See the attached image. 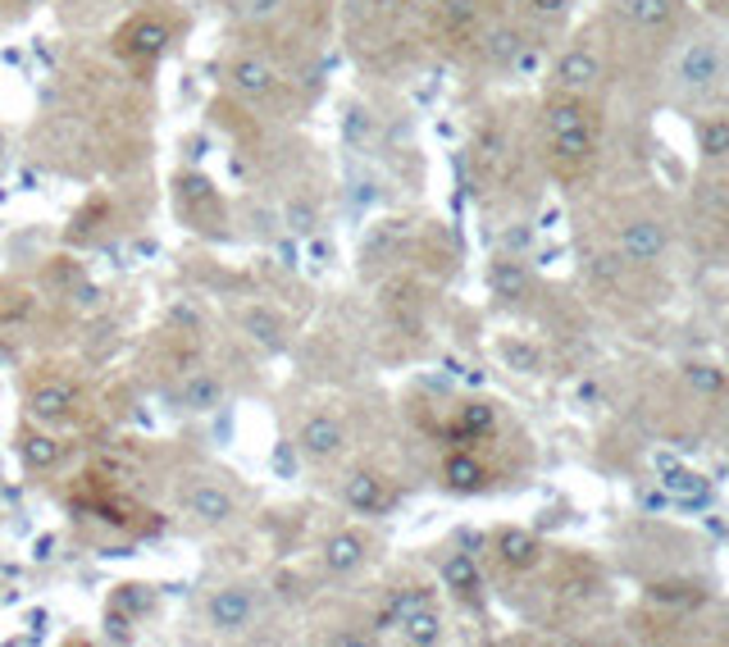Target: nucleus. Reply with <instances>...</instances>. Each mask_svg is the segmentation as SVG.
<instances>
[{"label":"nucleus","instance_id":"f257e3e1","mask_svg":"<svg viewBox=\"0 0 729 647\" xmlns=\"http://www.w3.org/2000/svg\"><path fill=\"white\" fill-rule=\"evenodd\" d=\"M255 625V588L247 584H224L205 598V630L219 638H238Z\"/></svg>","mask_w":729,"mask_h":647},{"label":"nucleus","instance_id":"f03ea898","mask_svg":"<svg viewBox=\"0 0 729 647\" xmlns=\"http://www.w3.org/2000/svg\"><path fill=\"white\" fill-rule=\"evenodd\" d=\"M174 46V33H169V23L160 14H133L123 23V28L115 33V50L123 60H133V64H151V60H160L165 50Z\"/></svg>","mask_w":729,"mask_h":647},{"label":"nucleus","instance_id":"7ed1b4c3","mask_svg":"<svg viewBox=\"0 0 729 647\" xmlns=\"http://www.w3.org/2000/svg\"><path fill=\"white\" fill-rule=\"evenodd\" d=\"M347 424L328 416V410H315V416H306L297 424V452L310 460V465H333L337 456L347 452Z\"/></svg>","mask_w":729,"mask_h":647},{"label":"nucleus","instance_id":"20e7f679","mask_svg":"<svg viewBox=\"0 0 729 647\" xmlns=\"http://www.w3.org/2000/svg\"><path fill=\"white\" fill-rule=\"evenodd\" d=\"M178 502H182V515H192L196 525L219 529V525L238 520V498H232L219 479H196V483H188Z\"/></svg>","mask_w":729,"mask_h":647},{"label":"nucleus","instance_id":"39448f33","mask_svg":"<svg viewBox=\"0 0 729 647\" xmlns=\"http://www.w3.org/2000/svg\"><path fill=\"white\" fill-rule=\"evenodd\" d=\"M228 87L242 100H265L278 87V69H274V60L255 56V50H238V56L228 60Z\"/></svg>","mask_w":729,"mask_h":647},{"label":"nucleus","instance_id":"423d86ee","mask_svg":"<svg viewBox=\"0 0 729 647\" xmlns=\"http://www.w3.org/2000/svg\"><path fill=\"white\" fill-rule=\"evenodd\" d=\"M337 498H343V506L356 511V515H379L387 502H393V493H387V479L379 470H351V475H343V483H337Z\"/></svg>","mask_w":729,"mask_h":647},{"label":"nucleus","instance_id":"0eeeda50","mask_svg":"<svg viewBox=\"0 0 729 647\" xmlns=\"http://www.w3.org/2000/svg\"><path fill=\"white\" fill-rule=\"evenodd\" d=\"M597 77H602V60H597L588 46L565 50V56L557 60V69H552V83H557V92H565V96H584V92H593V87H597Z\"/></svg>","mask_w":729,"mask_h":647},{"label":"nucleus","instance_id":"6e6552de","mask_svg":"<svg viewBox=\"0 0 729 647\" xmlns=\"http://www.w3.org/2000/svg\"><path fill=\"white\" fill-rule=\"evenodd\" d=\"M320 561L328 575H356L364 561H370V538H364L360 529H337L324 538L320 548Z\"/></svg>","mask_w":729,"mask_h":647},{"label":"nucleus","instance_id":"1a4fd4ad","mask_svg":"<svg viewBox=\"0 0 729 647\" xmlns=\"http://www.w3.org/2000/svg\"><path fill=\"white\" fill-rule=\"evenodd\" d=\"M28 416L37 424H46V429H60V424H69L77 416V393L69 383H46V387H37V393L28 397Z\"/></svg>","mask_w":729,"mask_h":647},{"label":"nucleus","instance_id":"9d476101","mask_svg":"<svg viewBox=\"0 0 729 647\" xmlns=\"http://www.w3.org/2000/svg\"><path fill=\"white\" fill-rule=\"evenodd\" d=\"M542 123H547V137H565V133H597L593 110L584 106V96H565V92L547 100Z\"/></svg>","mask_w":729,"mask_h":647},{"label":"nucleus","instance_id":"9b49d317","mask_svg":"<svg viewBox=\"0 0 729 647\" xmlns=\"http://www.w3.org/2000/svg\"><path fill=\"white\" fill-rule=\"evenodd\" d=\"M492 552H498V561L506 565V571H534V565L542 561V542H538V534H529V529H502V534H492Z\"/></svg>","mask_w":729,"mask_h":647},{"label":"nucleus","instance_id":"f8f14e48","mask_svg":"<svg viewBox=\"0 0 729 647\" xmlns=\"http://www.w3.org/2000/svg\"><path fill=\"white\" fill-rule=\"evenodd\" d=\"M597 151V133H565V137H547V155H552V169L561 178H575L588 169Z\"/></svg>","mask_w":729,"mask_h":647},{"label":"nucleus","instance_id":"ddd939ff","mask_svg":"<svg viewBox=\"0 0 729 647\" xmlns=\"http://www.w3.org/2000/svg\"><path fill=\"white\" fill-rule=\"evenodd\" d=\"M661 251H666V228L657 219H638V224H630L620 232V255H624V261L653 265Z\"/></svg>","mask_w":729,"mask_h":647},{"label":"nucleus","instance_id":"4468645a","mask_svg":"<svg viewBox=\"0 0 729 647\" xmlns=\"http://www.w3.org/2000/svg\"><path fill=\"white\" fill-rule=\"evenodd\" d=\"M238 324H242L247 338H255L260 347H270V351H278L283 343H288V324H283L270 305H242Z\"/></svg>","mask_w":729,"mask_h":647},{"label":"nucleus","instance_id":"2eb2a0df","mask_svg":"<svg viewBox=\"0 0 729 647\" xmlns=\"http://www.w3.org/2000/svg\"><path fill=\"white\" fill-rule=\"evenodd\" d=\"M442 483L452 493H479V488H488V465L475 452H452L442 460Z\"/></svg>","mask_w":729,"mask_h":647},{"label":"nucleus","instance_id":"dca6fc26","mask_svg":"<svg viewBox=\"0 0 729 647\" xmlns=\"http://www.w3.org/2000/svg\"><path fill=\"white\" fill-rule=\"evenodd\" d=\"M720 69H725V60H720V50L712 41H693L680 56V77L689 87H712L720 77Z\"/></svg>","mask_w":729,"mask_h":647},{"label":"nucleus","instance_id":"f3484780","mask_svg":"<svg viewBox=\"0 0 729 647\" xmlns=\"http://www.w3.org/2000/svg\"><path fill=\"white\" fill-rule=\"evenodd\" d=\"M19 460L28 465V470H56L64 460V443L56 433H41V429H23L19 433Z\"/></svg>","mask_w":729,"mask_h":647},{"label":"nucleus","instance_id":"a211bd4d","mask_svg":"<svg viewBox=\"0 0 729 647\" xmlns=\"http://www.w3.org/2000/svg\"><path fill=\"white\" fill-rule=\"evenodd\" d=\"M620 10L647 33H670L680 19V0H620Z\"/></svg>","mask_w":729,"mask_h":647},{"label":"nucleus","instance_id":"6ab92c4d","mask_svg":"<svg viewBox=\"0 0 729 647\" xmlns=\"http://www.w3.org/2000/svg\"><path fill=\"white\" fill-rule=\"evenodd\" d=\"M442 584H447V588L456 592V598L479 602V571H475V556L452 552L447 561H442Z\"/></svg>","mask_w":729,"mask_h":647},{"label":"nucleus","instance_id":"aec40b11","mask_svg":"<svg viewBox=\"0 0 729 647\" xmlns=\"http://www.w3.org/2000/svg\"><path fill=\"white\" fill-rule=\"evenodd\" d=\"M397 630H402L406 643H438L442 638V615L433 611V602H420L397 620Z\"/></svg>","mask_w":729,"mask_h":647},{"label":"nucleus","instance_id":"412c9836","mask_svg":"<svg viewBox=\"0 0 729 647\" xmlns=\"http://www.w3.org/2000/svg\"><path fill=\"white\" fill-rule=\"evenodd\" d=\"M492 424H498V416H492L488 402H465L456 410V424H452V438H461V443H475V438L492 433Z\"/></svg>","mask_w":729,"mask_h":647},{"label":"nucleus","instance_id":"4be33fe9","mask_svg":"<svg viewBox=\"0 0 729 647\" xmlns=\"http://www.w3.org/2000/svg\"><path fill=\"white\" fill-rule=\"evenodd\" d=\"M433 14H438V23H442V33H452V37H470L475 23H479L475 0H438Z\"/></svg>","mask_w":729,"mask_h":647},{"label":"nucleus","instance_id":"5701e85b","mask_svg":"<svg viewBox=\"0 0 729 647\" xmlns=\"http://www.w3.org/2000/svg\"><path fill=\"white\" fill-rule=\"evenodd\" d=\"M224 397V383L215 374H192L188 383H182V402H188V410H215Z\"/></svg>","mask_w":729,"mask_h":647},{"label":"nucleus","instance_id":"b1692460","mask_svg":"<svg viewBox=\"0 0 729 647\" xmlns=\"http://www.w3.org/2000/svg\"><path fill=\"white\" fill-rule=\"evenodd\" d=\"M492 292H498V297H506V301H519V297H525L529 292V274L525 269H519L515 261H498V265H492Z\"/></svg>","mask_w":729,"mask_h":647},{"label":"nucleus","instance_id":"393cba45","mask_svg":"<svg viewBox=\"0 0 729 647\" xmlns=\"http://www.w3.org/2000/svg\"><path fill=\"white\" fill-rule=\"evenodd\" d=\"M519 50H525V41H519L515 28L488 33V41H483V56H488L492 64H515V60H519Z\"/></svg>","mask_w":729,"mask_h":647},{"label":"nucleus","instance_id":"a878e982","mask_svg":"<svg viewBox=\"0 0 729 647\" xmlns=\"http://www.w3.org/2000/svg\"><path fill=\"white\" fill-rule=\"evenodd\" d=\"M702 151H707L712 160L729 155V119H707V123H702Z\"/></svg>","mask_w":729,"mask_h":647},{"label":"nucleus","instance_id":"bb28decb","mask_svg":"<svg viewBox=\"0 0 729 647\" xmlns=\"http://www.w3.org/2000/svg\"><path fill=\"white\" fill-rule=\"evenodd\" d=\"M684 379H689L693 393H707V397L725 393V374H720L716 366H689V370H684Z\"/></svg>","mask_w":729,"mask_h":647},{"label":"nucleus","instance_id":"cd10ccee","mask_svg":"<svg viewBox=\"0 0 729 647\" xmlns=\"http://www.w3.org/2000/svg\"><path fill=\"white\" fill-rule=\"evenodd\" d=\"M502 356L511 360L515 370H525V374H534V370H538V351H534V347H525V343H506V347H502Z\"/></svg>","mask_w":729,"mask_h":647},{"label":"nucleus","instance_id":"c85d7f7f","mask_svg":"<svg viewBox=\"0 0 729 647\" xmlns=\"http://www.w3.org/2000/svg\"><path fill=\"white\" fill-rule=\"evenodd\" d=\"M653 598H657V602H702V592L689 588V584H657Z\"/></svg>","mask_w":729,"mask_h":647},{"label":"nucleus","instance_id":"c756f323","mask_svg":"<svg viewBox=\"0 0 729 647\" xmlns=\"http://www.w3.org/2000/svg\"><path fill=\"white\" fill-rule=\"evenodd\" d=\"M525 5H529L538 19H565L575 0H525Z\"/></svg>","mask_w":729,"mask_h":647},{"label":"nucleus","instance_id":"7c9ffc66","mask_svg":"<svg viewBox=\"0 0 729 647\" xmlns=\"http://www.w3.org/2000/svg\"><path fill=\"white\" fill-rule=\"evenodd\" d=\"M274 5H278V0H232V14H242V19H265Z\"/></svg>","mask_w":729,"mask_h":647},{"label":"nucleus","instance_id":"2f4dec72","mask_svg":"<svg viewBox=\"0 0 729 647\" xmlns=\"http://www.w3.org/2000/svg\"><path fill=\"white\" fill-rule=\"evenodd\" d=\"M5 5H14V10H33V5H41V0H5Z\"/></svg>","mask_w":729,"mask_h":647},{"label":"nucleus","instance_id":"473e14b6","mask_svg":"<svg viewBox=\"0 0 729 647\" xmlns=\"http://www.w3.org/2000/svg\"><path fill=\"white\" fill-rule=\"evenodd\" d=\"M406 5H415V0H406Z\"/></svg>","mask_w":729,"mask_h":647}]
</instances>
